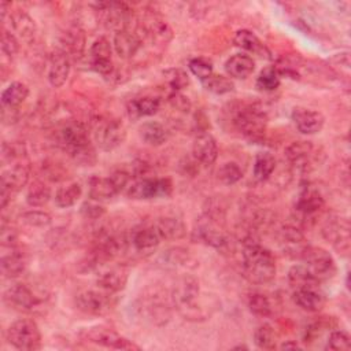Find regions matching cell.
Masks as SVG:
<instances>
[{"label":"cell","mask_w":351,"mask_h":351,"mask_svg":"<svg viewBox=\"0 0 351 351\" xmlns=\"http://www.w3.org/2000/svg\"><path fill=\"white\" fill-rule=\"evenodd\" d=\"M159 108H160L159 99L151 97V96L133 99L128 103V114L132 119H137L141 117H151L156 114Z\"/></svg>","instance_id":"cell-33"},{"label":"cell","mask_w":351,"mask_h":351,"mask_svg":"<svg viewBox=\"0 0 351 351\" xmlns=\"http://www.w3.org/2000/svg\"><path fill=\"white\" fill-rule=\"evenodd\" d=\"M88 185H89V196L92 200H96V202L110 200L119 193L110 177L93 176L89 178Z\"/></svg>","instance_id":"cell-29"},{"label":"cell","mask_w":351,"mask_h":351,"mask_svg":"<svg viewBox=\"0 0 351 351\" xmlns=\"http://www.w3.org/2000/svg\"><path fill=\"white\" fill-rule=\"evenodd\" d=\"M85 33L80 26H70L62 36V47L70 59L80 60L85 52Z\"/></svg>","instance_id":"cell-25"},{"label":"cell","mask_w":351,"mask_h":351,"mask_svg":"<svg viewBox=\"0 0 351 351\" xmlns=\"http://www.w3.org/2000/svg\"><path fill=\"white\" fill-rule=\"evenodd\" d=\"M278 244L285 255L289 258H302L306 248L310 245L303 232L293 225H284L278 230Z\"/></svg>","instance_id":"cell-11"},{"label":"cell","mask_w":351,"mask_h":351,"mask_svg":"<svg viewBox=\"0 0 351 351\" xmlns=\"http://www.w3.org/2000/svg\"><path fill=\"white\" fill-rule=\"evenodd\" d=\"M325 206V200L318 189L313 186H304L295 202V210L302 218H314Z\"/></svg>","instance_id":"cell-15"},{"label":"cell","mask_w":351,"mask_h":351,"mask_svg":"<svg viewBox=\"0 0 351 351\" xmlns=\"http://www.w3.org/2000/svg\"><path fill=\"white\" fill-rule=\"evenodd\" d=\"M0 241H1V245H3V247H8V248L16 247V241H18L16 232H15L11 226H7L4 222L1 223Z\"/></svg>","instance_id":"cell-54"},{"label":"cell","mask_w":351,"mask_h":351,"mask_svg":"<svg viewBox=\"0 0 351 351\" xmlns=\"http://www.w3.org/2000/svg\"><path fill=\"white\" fill-rule=\"evenodd\" d=\"M167 101L174 107L177 108L178 111H182V112H188L191 110V101L189 99L182 95L181 92L178 90H170L169 95H167Z\"/></svg>","instance_id":"cell-53"},{"label":"cell","mask_w":351,"mask_h":351,"mask_svg":"<svg viewBox=\"0 0 351 351\" xmlns=\"http://www.w3.org/2000/svg\"><path fill=\"white\" fill-rule=\"evenodd\" d=\"M326 348L336 350V351H347L351 348V340L347 332L344 330H332L328 336Z\"/></svg>","instance_id":"cell-49"},{"label":"cell","mask_w":351,"mask_h":351,"mask_svg":"<svg viewBox=\"0 0 351 351\" xmlns=\"http://www.w3.org/2000/svg\"><path fill=\"white\" fill-rule=\"evenodd\" d=\"M129 241L138 252H151L162 241L155 225H144L132 230Z\"/></svg>","instance_id":"cell-22"},{"label":"cell","mask_w":351,"mask_h":351,"mask_svg":"<svg viewBox=\"0 0 351 351\" xmlns=\"http://www.w3.org/2000/svg\"><path fill=\"white\" fill-rule=\"evenodd\" d=\"M317 156V148L311 141H295L285 148V158L299 171H310Z\"/></svg>","instance_id":"cell-10"},{"label":"cell","mask_w":351,"mask_h":351,"mask_svg":"<svg viewBox=\"0 0 351 351\" xmlns=\"http://www.w3.org/2000/svg\"><path fill=\"white\" fill-rule=\"evenodd\" d=\"M167 85L170 86V90H178L181 92L184 88L189 85V77L188 74L181 69H169L163 73Z\"/></svg>","instance_id":"cell-47"},{"label":"cell","mask_w":351,"mask_h":351,"mask_svg":"<svg viewBox=\"0 0 351 351\" xmlns=\"http://www.w3.org/2000/svg\"><path fill=\"white\" fill-rule=\"evenodd\" d=\"M81 215L85 219H100L106 214V208L96 200L84 202L80 208Z\"/></svg>","instance_id":"cell-52"},{"label":"cell","mask_w":351,"mask_h":351,"mask_svg":"<svg viewBox=\"0 0 351 351\" xmlns=\"http://www.w3.org/2000/svg\"><path fill=\"white\" fill-rule=\"evenodd\" d=\"M322 234L339 252L347 254L350 250V223L346 218L330 219L324 228Z\"/></svg>","instance_id":"cell-13"},{"label":"cell","mask_w":351,"mask_h":351,"mask_svg":"<svg viewBox=\"0 0 351 351\" xmlns=\"http://www.w3.org/2000/svg\"><path fill=\"white\" fill-rule=\"evenodd\" d=\"M140 137L144 143L152 147H159L167 140V130L165 126L156 121H148L144 122L140 129Z\"/></svg>","instance_id":"cell-36"},{"label":"cell","mask_w":351,"mask_h":351,"mask_svg":"<svg viewBox=\"0 0 351 351\" xmlns=\"http://www.w3.org/2000/svg\"><path fill=\"white\" fill-rule=\"evenodd\" d=\"M8 343L22 351H33L41 347V333L37 324L30 318H19L7 329Z\"/></svg>","instance_id":"cell-5"},{"label":"cell","mask_w":351,"mask_h":351,"mask_svg":"<svg viewBox=\"0 0 351 351\" xmlns=\"http://www.w3.org/2000/svg\"><path fill=\"white\" fill-rule=\"evenodd\" d=\"M10 250L11 251L8 254L1 255V261H0L1 273L7 278H12V277L22 274L26 267L25 254L21 252L16 247H12Z\"/></svg>","instance_id":"cell-31"},{"label":"cell","mask_w":351,"mask_h":351,"mask_svg":"<svg viewBox=\"0 0 351 351\" xmlns=\"http://www.w3.org/2000/svg\"><path fill=\"white\" fill-rule=\"evenodd\" d=\"M51 200V188L41 182L36 181L30 185L27 195H26V202L32 207H43Z\"/></svg>","instance_id":"cell-39"},{"label":"cell","mask_w":351,"mask_h":351,"mask_svg":"<svg viewBox=\"0 0 351 351\" xmlns=\"http://www.w3.org/2000/svg\"><path fill=\"white\" fill-rule=\"evenodd\" d=\"M138 34L143 40L147 38L154 45H167L173 40V30L170 25L156 12H144L143 16L138 19Z\"/></svg>","instance_id":"cell-8"},{"label":"cell","mask_w":351,"mask_h":351,"mask_svg":"<svg viewBox=\"0 0 351 351\" xmlns=\"http://www.w3.org/2000/svg\"><path fill=\"white\" fill-rule=\"evenodd\" d=\"M254 343L261 350L277 348V333L269 324L259 325L254 332Z\"/></svg>","instance_id":"cell-40"},{"label":"cell","mask_w":351,"mask_h":351,"mask_svg":"<svg viewBox=\"0 0 351 351\" xmlns=\"http://www.w3.org/2000/svg\"><path fill=\"white\" fill-rule=\"evenodd\" d=\"M21 219L23 223L32 228H44L51 223V215L45 211L40 210H30L21 215Z\"/></svg>","instance_id":"cell-50"},{"label":"cell","mask_w":351,"mask_h":351,"mask_svg":"<svg viewBox=\"0 0 351 351\" xmlns=\"http://www.w3.org/2000/svg\"><path fill=\"white\" fill-rule=\"evenodd\" d=\"M11 191L10 189H7L5 186H3V185H0V207L1 208H5V206L10 203V200H11Z\"/></svg>","instance_id":"cell-55"},{"label":"cell","mask_w":351,"mask_h":351,"mask_svg":"<svg viewBox=\"0 0 351 351\" xmlns=\"http://www.w3.org/2000/svg\"><path fill=\"white\" fill-rule=\"evenodd\" d=\"M30 167L25 162H12L8 167L3 169L0 185L10 189L12 193L21 191L29 182Z\"/></svg>","instance_id":"cell-19"},{"label":"cell","mask_w":351,"mask_h":351,"mask_svg":"<svg viewBox=\"0 0 351 351\" xmlns=\"http://www.w3.org/2000/svg\"><path fill=\"white\" fill-rule=\"evenodd\" d=\"M4 302L14 310L32 311L40 303L38 298L25 284H14L4 292Z\"/></svg>","instance_id":"cell-14"},{"label":"cell","mask_w":351,"mask_h":351,"mask_svg":"<svg viewBox=\"0 0 351 351\" xmlns=\"http://www.w3.org/2000/svg\"><path fill=\"white\" fill-rule=\"evenodd\" d=\"M233 44L247 52L255 53L258 56L269 58V51L265 47V44L258 38V36L255 33H252L248 29L237 30L233 37Z\"/></svg>","instance_id":"cell-28"},{"label":"cell","mask_w":351,"mask_h":351,"mask_svg":"<svg viewBox=\"0 0 351 351\" xmlns=\"http://www.w3.org/2000/svg\"><path fill=\"white\" fill-rule=\"evenodd\" d=\"M217 177L218 180L225 184V185H233L237 181L241 180L243 177V170L240 169V166L234 162H226L223 163L218 171H217Z\"/></svg>","instance_id":"cell-46"},{"label":"cell","mask_w":351,"mask_h":351,"mask_svg":"<svg viewBox=\"0 0 351 351\" xmlns=\"http://www.w3.org/2000/svg\"><path fill=\"white\" fill-rule=\"evenodd\" d=\"M191 261V256L186 250L181 247L170 248L163 252L160 256V263L165 267H180V266H186L188 262Z\"/></svg>","instance_id":"cell-42"},{"label":"cell","mask_w":351,"mask_h":351,"mask_svg":"<svg viewBox=\"0 0 351 351\" xmlns=\"http://www.w3.org/2000/svg\"><path fill=\"white\" fill-rule=\"evenodd\" d=\"M280 86V75L274 66L263 69L256 78V88L263 92L276 90Z\"/></svg>","instance_id":"cell-45"},{"label":"cell","mask_w":351,"mask_h":351,"mask_svg":"<svg viewBox=\"0 0 351 351\" xmlns=\"http://www.w3.org/2000/svg\"><path fill=\"white\" fill-rule=\"evenodd\" d=\"M188 67L191 70V73L197 77L200 81L208 78L213 74V63L211 60L206 59V58H193L188 62Z\"/></svg>","instance_id":"cell-48"},{"label":"cell","mask_w":351,"mask_h":351,"mask_svg":"<svg viewBox=\"0 0 351 351\" xmlns=\"http://www.w3.org/2000/svg\"><path fill=\"white\" fill-rule=\"evenodd\" d=\"M19 51V40L18 37L8 29H3L1 32V52L8 58H14Z\"/></svg>","instance_id":"cell-51"},{"label":"cell","mask_w":351,"mask_h":351,"mask_svg":"<svg viewBox=\"0 0 351 351\" xmlns=\"http://www.w3.org/2000/svg\"><path fill=\"white\" fill-rule=\"evenodd\" d=\"M243 274L254 284H267L276 277L277 266L273 254L262 247L254 236L243 241Z\"/></svg>","instance_id":"cell-2"},{"label":"cell","mask_w":351,"mask_h":351,"mask_svg":"<svg viewBox=\"0 0 351 351\" xmlns=\"http://www.w3.org/2000/svg\"><path fill=\"white\" fill-rule=\"evenodd\" d=\"M29 96V88L21 81L11 82L1 92V103L4 108H18Z\"/></svg>","instance_id":"cell-34"},{"label":"cell","mask_w":351,"mask_h":351,"mask_svg":"<svg viewBox=\"0 0 351 351\" xmlns=\"http://www.w3.org/2000/svg\"><path fill=\"white\" fill-rule=\"evenodd\" d=\"M288 281L293 291L303 288H317L319 284V281L310 273V270L304 265L292 266L288 271Z\"/></svg>","instance_id":"cell-35"},{"label":"cell","mask_w":351,"mask_h":351,"mask_svg":"<svg viewBox=\"0 0 351 351\" xmlns=\"http://www.w3.org/2000/svg\"><path fill=\"white\" fill-rule=\"evenodd\" d=\"M0 12H1V21H4L7 14L10 15V12H11V3L10 1H1L0 3Z\"/></svg>","instance_id":"cell-56"},{"label":"cell","mask_w":351,"mask_h":351,"mask_svg":"<svg viewBox=\"0 0 351 351\" xmlns=\"http://www.w3.org/2000/svg\"><path fill=\"white\" fill-rule=\"evenodd\" d=\"M53 140L74 162L84 166L96 163L97 156L90 133L81 121L67 119L60 122L53 130Z\"/></svg>","instance_id":"cell-1"},{"label":"cell","mask_w":351,"mask_h":351,"mask_svg":"<svg viewBox=\"0 0 351 351\" xmlns=\"http://www.w3.org/2000/svg\"><path fill=\"white\" fill-rule=\"evenodd\" d=\"M82 195V188L78 182H71L66 186H62L59 188L56 192H55V204L59 207V208H67V207H71L74 206L78 199L81 197Z\"/></svg>","instance_id":"cell-38"},{"label":"cell","mask_w":351,"mask_h":351,"mask_svg":"<svg viewBox=\"0 0 351 351\" xmlns=\"http://www.w3.org/2000/svg\"><path fill=\"white\" fill-rule=\"evenodd\" d=\"M128 281V274L121 267H112L99 274L97 285L107 293H115L125 288Z\"/></svg>","instance_id":"cell-30"},{"label":"cell","mask_w":351,"mask_h":351,"mask_svg":"<svg viewBox=\"0 0 351 351\" xmlns=\"http://www.w3.org/2000/svg\"><path fill=\"white\" fill-rule=\"evenodd\" d=\"M193 159L204 166H210L218 156V145L214 136L208 132H200L193 138L192 144Z\"/></svg>","instance_id":"cell-17"},{"label":"cell","mask_w":351,"mask_h":351,"mask_svg":"<svg viewBox=\"0 0 351 351\" xmlns=\"http://www.w3.org/2000/svg\"><path fill=\"white\" fill-rule=\"evenodd\" d=\"M10 27L19 41L32 43L37 34L34 19L23 10H15L10 12Z\"/></svg>","instance_id":"cell-21"},{"label":"cell","mask_w":351,"mask_h":351,"mask_svg":"<svg viewBox=\"0 0 351 351\" xmlns=\"http://www.w3.org/2000/svg\"><path fill=\"white\" fill-rule=\"evenodd\" d=\"M250 311L258 317H269L271 314V303L265 293L254 292L248 298Z\"/></svg>","instance_id":"cell-44"},{"label":"cell","mask_w":351,"mask_h":351,"mask_svg":"<svg viewBox=\"0 0 351 351\" xmlns=\"http://www.w3.org/2000/svg\"><path fill=\"white\" fill-rule=\"evenodd\" d=\"M255 70V62L250 55L236 53L225 62V71L229 77L236 80H244L250 77Z\"/></svg>","instance_id":"cell-27"},{"label":"cell","mask_w":351,"mask_h":351,"mask_svg":"<svg viewBox=\"0 0 351 351\" xmlns=\"http://www.w3.org/2000/svg\"><path fill=\"white\" fill-rule=\"evenodd\" d=\"M197 295H199V284L192 277H184L174 285L173 299H174V303L181 310H192Z\"/></svg>","instance_id":"cell-23"},{"label":"cell","mask_w":351,"mask_h":351,"mask_svg":"<svg viewBox=\"0 0 351 351\" xmlns=\"http://www.w3.org/2000/svg\"><path fill=\"white\" fill-rule=\"evenodd\" d=\"M77 308L88 315H103L111 308V302L106 293L84 291L75 298Z\"/></svg>","instance_id":"cell-16"},{"label":"cell","mask_w":351,"mask_h":351,"mask_svg":"<svg viewBox=\"0 0 351 351\" xmlns=\"http://www.w3.org/2000/svg\"><path fill=\"white\" fill-rule=\"evenodd\" d=\"M232 123L247 140L259 143L266 133L267 117L256 104H240L233 108Z\"/></svg>","instance_id":"cell-3"},{"label":"cell","mask_w":351,"mask_h":351,"mask_svg":"<svg viewBox=\"0 0 351 351\" xmlns=\"http://www.w3.org/2000/svg\"><path fill=\"white\" fill-rule=\"evenodd\" d=\"M300 259L304 262V266L319 282L332 278L337 271L336 262L332 254L325 248L308 245Z\"/></svg>","instance_id":"cell-7"},{"label":"cell","mask_w":351,"mask_h":351,"mask_svg":"<svg viewBox=\"0 0 351 351\" xmlns=\"http://www.w3.org/2000/svg\"><path fill=\"white\" fill-rule=\"evenodd\" d=\"M143 40L130 29H122L115 32L114 40H112V48L117 52V55L122 59H130L133 58L141 48Z\"/></svg>","instance_id":"cell-20"},{"label":"cell","mask_w":351,"mask_h":351,"mask_svg":"<svg viewBox=\"0 0 351 351\" xmlns=\"http://www.w3.org/2000/svg\"><path fill=\"white\" fill-rule=\"evenodd\" d=\"M193 240L197 243H203L206 245L214 248H223L228 245L226 236L213 223L211 219H206L200 222L193 230Z\"/></svg>","instance_id":"cell-24"},{"label":"cell","mask_w":351,"mask_h":351,"mask_svg":"<svg viewBox=\"0 0 351 351\" xmlns=\"http://www.w3.org/2000/svg\"><path fill=\"white\" fill-rule=\"evenodd\" d=\"M280 348H282V350H284V348H285V350H287V348H300V347H299V344H298V343H296V341H292V340H288V341H285V343H282V344H281V346H280Z\"/></svg>","instance_id":"cell-57"},{"label":"cell","mask_w":351,"mask_h":351,"mask_svg":"<svg viewBox=\"0 0 351 351\" xmlns=\"http://www.w3.org/2000/svg\"><path fill=\"white\" fill-rule=\"evenodd\" d=\"M274 169H276V158L273 156V154L266 151L256 154L254 160V169H252V174L256 181L263 182L267 178H270Z\"/></svg>","instance_id":"cell-37"},{"label":"cell","mask_w":351,"mask_h":351,"mask_svg":"<svg viewBox=\"0 0 351 351\" xmlns=\"http://www.w3.org/2000/svg\"><path fill=\"white\" fill-rule=\"evenodd\" d=\"M293 302L304 311L317 313L324 308L326 299L317 288H303L293 291Z\"/></svg>","instance_id":"cell-26"},{"label":"cell","mask_w":351,"mask_h":351,"mask_svg":"<svg viewBox=\"0 0 351 351\" xmlns=\"http://www.w3.org/2000/svg\"><path fill=\"white\" fill-rule=\"evenodd\" d=\"M82 337L86 341H90L93 344L106 347V348H114V350H138V346L128 340L126 337L121 336L111 328L106 326H92L86 328L82 332Z\"/></svg>","instance_id":"cell-9"},{"label":"cell","mask_w":351,"mask_h":351,"mask_svg":"<svg viewBox=\"0 0 351 351\" xmlns=\"http://www.w3.org/2000/svg\"><path fill=\"white\" fill-rule=\"evenodd\" d=\"M202 84L208 92L215 93V95L229 93L234 88V84L230 78H228L225 75H221V74H214V73L208 78L203 80Z\"/></svg>","instance_id":"cell-41"},{"label":"cell","mask_w":351,"mask_h":351,"mask_svg":"<svg viewBox=\"0 0 351 351\" xmlns=\"http://www.w3.org/2000/svg\"><path fill=\"white\" fill-rule=\"evenodd\" d=\"M90 137L96 147L103 151H112L126 138V129L122 122L111 117H97L92 121Z\"/></svg>","instance_id":"cell-4"},{"label":"cell","mask_w":351,"mask_h":351,"mask_svg":"<svg viewBox=\"0 0 351 351\" xmlns=\"http://www.w3.org/2000/svg\"><path fill=\"white\" fill-rule=\"evenodd\" d=\"M70 70H71V59L69 58V55L60 48L55 49L48 59L47 77L49 84L53 88L63 86L70 75Z\"/></svg>","instance_id":"cell-12"},{"label":"cell","mask_w":351,"mask_h":351,"mask_svg":"<svg viewBox=\"0 0 351 351\" xmlns=\"http://www.w3.org/2000/svg\"><path fill=\"white\" fill-rule=\"evenodd\" d=\"M292 121L296 129L303 134L319 133L325 123V118L319 111L306 108V107L293 108Z\"/></svg>","instance_id":"cell-18"},{"label":"cell","mask_w":351,"mask_h":351,"mask_svg":"<svg viewBox=\"0 0 351 351\" xmlns=\"http://www.w3.org/2000/svg\"><path fill=\"white\" fill-rule=\"evenodd\" d=\"M154 225L158 229L162 240H180L186 233L185 223L177 217L159 218Z\"/></svg>","instance_id":"cell-32"},{"label":"cell","mask_w":351,"mask_h":351,"mask_svg":"<svg viewBox=\"0 0 351 351\" xmlns=\"http://www.w3.org/2000/svg\"><path fill=\"white\" fill-rule=\"evenodd\" d=\"M173 184L169 178L144 177L134 180L128 188L126 195L134 200H148L158 197H167L171 195Z\"/></svg>","instance_id":"cell-6"},{"label":"cell","mask_w":351,"mask_h":351,"mask_svg":"<svg viewBox=\"0 0 351 351\" xmlns=\"http://www.w3.org/2000/svg\"><path fill=\"white\" fill-rule=\"evenodd\" d=\"M111 55H112V43H110V40L103 36L96 38L89 48L90 62L111 60Z\"/></svg>","instance_id":"cell-43"}]
</instances>
